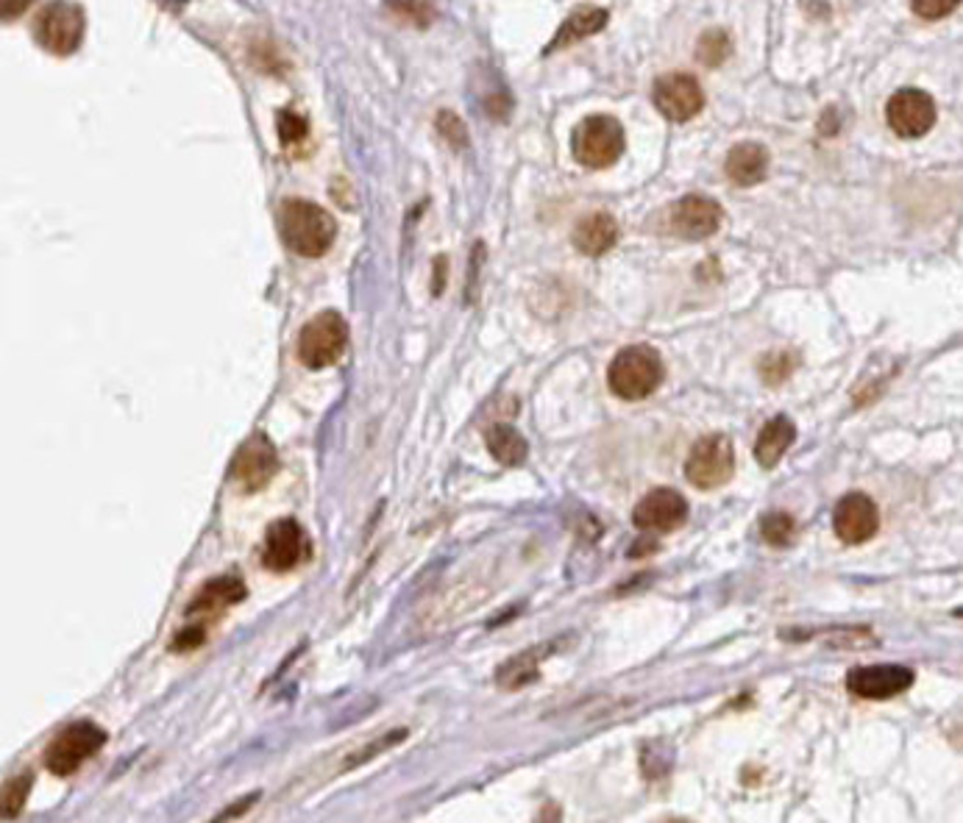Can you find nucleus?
Masks as SVG:
<instances>
[{
	"mask_svg": "<svg viewBox=\"0 0 963 823\" xmlns=\"http://www.w3.org/2000/svg\"><path fill=\"white\" fill-rule=\"evenodd\" d=\"M796 532V523L789 512H769L763 520H760V534L769 545L774 548H785V545L794 540Z\"/></svg>",
	"mask_w": 963,
	"mask_h": 823,
	"instance_id": "5701e85b",
	"label": "nucleus"
},
{
	"mask_svg": "<svg viewBox=\"0 0 963 823\" xmlns=\"http://www.w3.org/2000/svg\"><path fill=\"white\" fill-rule=\"evenodd\" d=\"M730 50H733V45H730L727 34L719 32V28H713V32H708L699 37L697 59L702 64H708V68H719V64L730 57Z\"/></svg>",
	"mask_w": 963,
	"mask_h": 823,
	"instance_id": "393cba45",
	"label": "nucleus"
},
{
	"mask_svg": "<svg viewBox=\"0 0 963 823\" xmlns=\"http://www.w3.org/2000/svg\"><path fill=\"white\" fill-rule=\"evenodd\" d=\"M541 656H543L541 649H532L521 656H513L510 663H504L502 670H498V676H496L498 685L507 690H518V688H523V685H529V681L538 676Z\"/></svg>",
	"mask_w": 963,
	"mask_h": 823,
	"instance_id": "4be33fe9",
	"label": "nucleus"
},
{
	"mask_svg": "<svg viewBox=\"0 0 963 823\" xmlns=\"http://www.w3.org/2000/svg\"><path fill=\"white\" fill-rule=\"evenodd\" d=\"M794 367H796L794 353L774 351V353H766L763 360H760L758 371H760V376H763L766 384H783L785 378L794 373Z\"/></svg>",
	"mask_w": 963,
	"mask_h": 823,
	"instance_id": "a878e982",
	"label": "nucleus"
},
{
	"mask_svg": "<svg viewBox=\"0 0 963 823\" xmlns=\"http://www.w3.org/2000/svg\"><path fill=\"white\" fill-rule=\"evenodd\" d=\"M914 679V670L905 665H860L846 674V690L858 699L886 701L911 690Z\"/></svg>",
	"mask_w": 963,
	"mask_h": 823,
	"instance_id": "f8f14e48",
	"label": "nucleus"
},
{
	"mask_svg": "<svg viewBox=\"0 0 963 823\" xmlns=\"http://www.w3.org/2000/svg\"><path fill=\"white\" fill-rule=\"evenodd\" d=\"M958 615H963V609H958Z\"/></svg>",
	"mask_w": 963,
	"mask_h": 823,
	"instance_id": "72a5a7b5",
	"label": "nucleus"
},
{
	"mask_svg": "<svg viewBox=\"0 0 963 823\" xmlns=\"http://www.w3.org/2000/svg\"><path fill=\"white\" fill-rule=\"evenodd\" d=\"M688 520V501L672 487H658L635 504L633 523L643 532H674Z\"/></svg>",
	"mask_w": 963,
	"mask_h": 823,
	"instance_id": "4468645a",
	"label": "nucleus"
},
{
	"mask_svg": "<svg viewBox=\"0 0 963 823\" xmlns=\"http://www.w3.org/2000/svg\"><path fill=\"white\" fill-rule=\"evenodd\" d=\"M245 584L237 579V576H218V579H212L209 584L198 590L190 601V607H186V615H201V618H215L220 615L224 609L234 607L240 601L245 598Z\"/></svg>",
	"mask_w": 963,
	"mask_h": 823,
	"instance_id": "dca6fc26",
	"label": "nucleus"
},
{
	"mask_svg": "<svg viewBox=\"0 0 963 823\" xmlns=\"http://www.w3.org/2000/svg\"><path fill=\"white\" fill-rule=\"evenodd\" d=\"M794 440H796L794 421L785 415L771 417V421L760 428L758 443H755V459H758L760 468H766V471H769V468H774V464H778L780 459L789 453V448L794 446Z\"/></svg>",
	"mask_w": 963,
	"mask_h": 823,
	"instance_id": "6ab92c4d",
	"label": "nucleus"
},
{
	"mask_svg": "<svg viewBox=\"0 0 963 823\" xmlns=\"http://www.w3.org/2000/svg\"><path fill=\"white\" fill-rule=\"evenodd\" d=\"M485 443H487V448H491L493 459H496V462H502L504 468H518V464H521L529 453L527 440H523L516 428L507 426V423H496V426L487 428Z\"/></svg>",
	"mask_w": 963,
	"mask_h": 823,
	"instance_id": "412c9836",
	"label": "nucleus"
},
{
	"mask_svg": "<svg viewBox=\"0 0 963 823\" xmlns=\"http://www.w3.org/2000/svg\"><path fill=\"white\" fill-rule=\"evenodd\" d=\"M349 346V323L340 312L329 310L312 317L299 335V360L310 371H321L340 360Z\"/></svg>",
	"mask_w": 963,
	"mask_h": 823,
	"instance_id": "20e7f679",
	"label": "nucleus"
},
{
	"mask_svg": "<svg viewBox=\"0 0 963 823\" xmlns=\"http://www.w3.org/2000/svg\"><path fill=\"white\" fill-rule=\"evenodd\" d=\"M914 12L922 20H941L961 7V0H911Z\"/></svg>",
	"mask_w": 963,
	"mask_h": 823,
	"instance_id": "c756f323",
	"label": "nucleus"
},
{
	"mask_svg": "<svg viewBox=\"0 0 963 823\" xmlns=\"http://www.w3.org/2000/svg\"><path fill=\"white\" fill-rule=\"evenodd\" d=\"M279 229L292 254L317 259L335 245L337 223L324 206L310 201H285L279 209Z\"/></svg>",
	"mask_w": 963,
	"mask_h": 823,
	"instance_id": "f257e3e1",
	"label": "nucleus"
},
{
	"mask_svg": "<svg viewBox=\"0 0 963 823\" xmlns=\"http://www.w3.org/2000/svg\"><path fill=\"white\" fill-rule=\"evenodd\" d=\"M306 554H310V543H306V534L299 520L281 518L267 529L265 545H262V565L267 570L287 573V570L299 568Z\"/></svg>",
	"mask_w": 963,
	"mask_h": 823,
	"instance_id": "ddd939ff",
	"label": "nucleus"
},
{
	"mask_svg": "<svg viewBox=\"0 0 963 823\" xmlns=\"http://www.w3.org/2000/svg\"><path fill=\"white\" fill-rule=\"evenodd\" d=\"M34 37L53 57H70L84 39V12L70 0H50L34 20Z\"/></svg>",
	"mask_w": 963,
	"mask_h": 823,
	"instance_id": "39448f33",
	"label": "nucleus"
},
{
	"mask_svg": "<svg viewBox=\"0 0 963 823\" xmlns=\"http://www.w3.org/2000/svg\"><path fill=\"white\" fill-rule=\"evenodd\" d=\"M276 125H279V140L285 145L301 143V140H304V136H306V120L301 118V114L290 112V109L279 112V118H276Z\"/></svg>",
	"mask_w": 963,
	"mask_h": 823,
	"instance_id": "c85d7f7f",
	"label": "nucleus"
},
{
	"mask_svg": "<svg viewBox=\"0 0 963 823\" xmlns=\"http://www.w3.org/2000/svg\"><path fill=\"white\" fill-rule=\"evenodd\" d=\"M405 737H407V731H405V729L390 731V735L380 737V740H376V743H371V746H368V749H365V751H357V754H354V760H351V762H349V765H346V767H354V765H360V762H368V760H373V757H376V754H382V751H387V749H390V746L401 743V740H405Z\"/></svg>",
	"mask_w": 963,
	"mask_h": 823,
	"instance_id": "7c9ffc66",
	"label": "nucleus"
},
{
	"mask_svg": "<svg viewBox=\"0 0 963 823\" xmlns=\"http://www.w3.org/2000/svg\"><path fill=\"white\" fill-rule=\"evenodd\" d=\"M724 223V209L708 195H685L669 209V231L683 240H708Z\"/></svg>",
	"mask_w": 963,
	"mask_h": 823,
	"instance_id": "1a4fd4ad",
	"label": "nucleus"
},
{
	"mask_svg": "<svg viewBox=\"0 0 963 823\" xmlns=\"http://www.w3.org/2000/svg\"><path fill=\"white\" fill-rule=\"evenodd\" d=\"M735 473V451L730 437L708 434L694 443L685 459V479L699 489H715L727 484Z\"/></svg>",
	"mask_w": 963,
	"mask_h": 823,
	"instance_id": "0eeeda50",
	"label": "nucleus"
},
{
	"mask_svg": "<svg viewBox=\"0 0 963 823\" xmlns=\"http://www.w3.org/2000/svg\"><path fill=\"white\" fill-rule=\"evenodd\" d=\"M437 134H441L443 140H446V143L452 145V148H457V150L468 148V129H466V123H462V120L457 118V114H454V112H448V109H443V112L437 114Z\"/></svg>",
	"mask_w": 963,
	"mask_h": 823,
	"instance_id": "cd10ccee",
	"label": "nucleus"
},
{
	"mask_svg": "<svg viewBox=\"0 0 963 823\" xmlns=\"http://www.w3.org/2000/svg\"><path fill=\"white\" fill-rule=\"evenodd\" d=\"M607 20H610L607 9H599V7L577 9V12H571L566 20H563V25H559L557 34H554V39L549 43L546 53L559 48H568V45L579 43V39L585 37H593V34H599L604 25H607Z\"/></svg>",
	"mask_w": 963,
	"mask_h": 823,
	"instance_id": "aec40b11",
	"label": "nucleus"
},
{
	"mask_svg": "<svg viewBox=\"0 0 963 823\" xmlns=\"http://www.w3.org/2000/svg\"><path fill=\"white\" fill-rule=\"evenodd\" d=\"M32 3L34 0H0V17H3V23L7 20H17Z\"/></svg>",
	"mask_w": 963,
	"mask_h": 823,
	"instance_id": "473e14b6",
	"label": "nucleus"
},
{
	"mask_svg": "<svg viewBox=\"0 0 963 823\" xmlns=\"http://www.w3.org/2000/svg\"><path fill=\"white\" fill-rule=\"evenodd\" d=\"M385 7L393 17H398L401 23L418 25V28H426L432 23V17H435V12H432L426 0H385Z\"/></svg>",
	"mask_w": 963,
	"mask_h": 823,
	"instance_id": "b1692460",
	"label": "nucleus"
},
{
	"mask_svg": "<svg viewBox=\"0 0 963 823\" xmlns=\"http://www.w3.org/2000/svg\"><path fill=\"white\" fill-rule=\"evenodd\" d=\"M276 471H279V453H276L274 443L267 440L262 432L251 434L249 440L240 446V451H237L234 462H231V479L245 493H256V489L265 487L276 476Z\"/></svg>",
	"mask_w": 963,
	"mask_h": 823,
	"instance_id": "9d476101",
	"label": "nucleus"
},
{
	"mask_svg": "<svg viewBox=\"0 0 963 823\" xmlns=\"http://www.w3.org/2000/svg\"><path fill=\"white\" fill-rule=\"evenodd\" d=\"M665 378L660 353L649 346H627L615 353L607 367V387L622 401H643Z\"/></svg>",
	"mask_w": 963,
	"mask_h": 823,
	"instance_id": "f03ea898",
	"label": "nucleus"
},
{
	"mask_svg": "<svg viewBox=\"0 0 963 823\" xmlns=\"http://www.w3.org/2000/svg\"><path fill=\"white\" fill-rule=\"evenodd\" d=\"M106 743V731L89 721L68 726L53 737V743L45 751V765L53 776H73L93 754H98Z\"/></svg>",
	"mask_w": 963,
	"mask_h": 823,
	"instance_id": "423d86ee",
	"label": "nucleus"
},
{
	"mask_svg": "<svg viewBox=\"0 0 963 823\" xmlns=\"http://www.w3.org/2000/svg\"><path fill=\"white\" fill-rule=\"evenodd\" d=\"M886 120H889L894 134L905 136V140H916V136H925L936 125V104H932L925 89L905 87L889 98Z\"/></svg>",
	"mask_w": 963,
	"mask_h": 823,
	"instance_id": "9b49d317",
	"label": "nucleus"
},
{
	"mask_svg": "<svg viewBox=\"0 0 963 823\" xmlns=\"http://www.w3.org/2000/svg\"><path fill=\"white\" fill-rule=\"evenodd\" d=\"M652 100L663 118L674 123L694 120L705 109V93L699 81L688 73H669L654 81Z\"/></svg>",
	"mask_w": 963,
	"mask_h": 823,
	"instance_id": "6e6552de",
	"label": "nucleus"
},
{
	"mask_svg": "<svg viewBox=\"0 0 963 823\" xmlns=\"http://www.w3.org/2000/svg\"><path fill=\"white\" fill-rule=\"evenodd\" d=\"M34 785V776L32 774H23V776H14L7 787H3V818H14L23 804L28 801V792H32Z\"/></svg>",
	"mask_w": 963,
	"mask_h": 823,
	"instance_id": "bb28decb",
	"label": "nucleus"
},
{
	"mask_svg": "<svg viewBox=\"0 0 963 823\" xmlns=\"http://www.w3.org/2000/svg\"><path fill=\"white\" fill-rule=\"evenodd\" d=\"M880 529V509L864 493H850L835 504L833 532L841 543L860 545L869 543Z\"/></svg>",
	"mask_w": 963,
	"mask_h": 823,
	"instance_id": "2eb2a0df",
	"label": "nucleus"
},
{
	"mask_svg": "<svg viewBox=\"0 0 963 823\" xmlns=\"http://www.w3.org/2000/svg\"><path fill=\"white\" fill-rule=\"evenodd\" d=\"M727 179L738 186H755L769 173V150L760 143H738L724 161Z\"/></svg>",
	"mask_w": 963,
	"mask_h": 823,
	"instance_id": "a211bd4d",
	"label": "nucleus"
},
{
	"mask_svg": "<svg viewBox=\"0 0 963 823\" xmlns=\"http://www.w3.org/2000/svg\"><path fill=\"white\" fill-rule=\"evenodd\" d=\"M574 245L585 256H604L618 242V223L607 211H593L582 217L574 229Z\"/></svg>",
	"mask_w": 963,
	"mask_h": 823,
	"instance_id": "f3484780",
	"label": "nucleus"
},
{
	"mask_svg": "<svg viewBox=\"0 0 963 823\" xmlns=\"http://www.w3.org/2000/svg\"><path fill=\"white\" fill-rule=\"evenodd\" d=\"M204 640H206L204 624L186 626L184 632H181L179 638L173 640V651H193V649H198V645L204 643Z\"/></svg>",
	"mask_w": 963,
	"mask_h": 823,
	"instance_id": "2f4dec72",
	"label": "nucleus"
},
{
	"mask_svg": "<svg viewBox=\"0 0 963 823\" xmlns=\"http://www.w3.org/2000/svg\"><path fill=\"white\" fill-rule=\"evenodd\" d=\"M624 129L610 114H591L574 129L571 154L582 168L604 170L624 154Z\"/></svg>",
	"mask_w": 963,
	"mask_h": 823,
	"instance_id": "7ed1b4c3",
	"label": "nucleus"
}]
</instances>
